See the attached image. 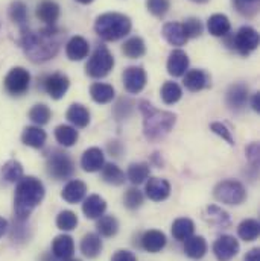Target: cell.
<instances>
[{
    "mask_svg": "<svg viewBox=\"0 0 260 261\" xmlns=\"http://www.w3.org/2000/svg\"><path fill=\"white\" fill-rule=\"evenodd\" d=\"M64 34L57 26H46L40 31L21 29L20 46L25 55L35 64H43L55 58L61 49Z\"/></svg>",
    "mask_w": 260,
    "mask_h": 261,
    "instance_id": "obj_1",
    "label": "cell"
},
{
    "mask_svg": "<svg viewBox=\"0 0 260 261\" xmlns=\"http://www.w3.org/2000/svg\"><path fill=\"white\" fill-rule=\"evenodd\" d=\"M46 195V189L40 179L35 176H23L15 187L14 195V211L15 219L21 222H28L32 211L43 202Z\"/></svg>",
    "mask_w": 260,
    "mask_h": 261,
    "instance_id": "obj_2",
    "label": "cell"
},
{
    "mask_svg": "<svg viewBox=\"0 0 260 261\" xmlns=\"http://www.w3.org/2000/svg\"><path fill=\"white\" fill-rule=\"evenodd\" d=\"M138 110L143 117V134L149 141H158L164 138L175 126L177 116L171 111L157 110L148 100L138 103Z\"/></svg>",
    "mask_w": 260,
    "mask_h": 261,
    "instance_id": "obj_3",
    "label": "cell"
},
{
    "mask_svg": "<svg viewBox=\"0 0 260 261\" xmlns=\"http://www.w3.org/2000/svg\"><path fill=\"white\" fill-rule=\"evenodd\" d=\"M131 18L121 12H105L94 21V32L104 41H117L130 34Z\"/></svg>",
    "mask_w": 260,
    "mask_h": 261,
    "instance_id": "obj_4",
    "label": "cell"
},
{
    "mask_svg": "<svg viewBox=\"0 0 260 261\" xmlns=\"http://www.w3.org/2000/svg\"><path fill=\"white\" fill-rule=\"evenodd\" d=\"M227 37V46L242 57H248L253 54L259 46V32L251 26H242L234 35H225Z\"/></svg>",
    "mask_w": 260,
    "mask_h": 261,
    "instance_id": "obj_5",
    "label": "cell"
},
{
    "mask_svg": "<svg viewBox=\"0 0 260 261\" xmlns=\"http://www.w3.org/2000/svg\"><path fill=\"white\" fill-rule=\"evenodd\" d=\"M113 67H114V57H113V54L105 46H99L91 54L88 63L85 65V73L90 77L101 79V77H105L107 74H110Z\"/></svg>",
    "mask_w": 260,
    "mask_h": 261,
    "instance_id": "obj_6",
    "label": "cell"
},
{
    "mask_svg": "<svg viewBox=\"0 0 260 261\" xmlns=\"http://www.w3.org/2000/svg\"><path fill=\"white\" fill-rule=\"evenodd\" d=\"M213 196L221 203L241 205L247 199V190L242 182L234 181V179H225V181H221L215 187Z\"/></svg>",
    "mask_w": 260,
    "mask_h": 261,
    "instance_id": "obj_7",
    "label": "cell"
},
{
    "mask_svg": "<svg viewBox=\"0 0 260 261\" xmlns=\"http://www.w3.org/2000/svg\"><path fill=\"white\" fill-rule=\"evenodd\" d=\"M46 170L49 176H52L55 181H63V179H68L73 175L75 164L68 156V153L63 150H54L48 158Z\"/></svg>",
    "mask_w": 260,
    "mask_h": 261,
    "instance_id": "obj_8",
    "label": "cell"
},
{
    "mask_svg": "<svg viewBox=\"0 0 260 261\" xmlns=\"http://www.w3.org/2000/svg\"><path fill=\"white\" fill-rule=\"evenodd\" d=\"M5 90L8 91V94L18 97L23 96L31 85V74L25 67H14L8 71L5 81H3Z\"/></svg>",
    "mask_w": 260,
    "mask_h": 261,
    "instance_id": "obj_9",
    "label": "cell"
},
{
    "mask_svg": "<svg viewBox=\"0 0 260 261\" xmlns=\"http://www.w3.org/2000/svg\"><path fill=\"white\" fill-rule=\"evenodd\" d=\"M239 251L241 245L233 236H221L213 245V254L218 261H231Z\"/></svg>",
    "mask_w": 260,
    "mask_h": 261,
    "instance_id": "obj_10",
    "label": "cell"
},
{
    "mask_svg": "<svg viewBox=\"0 0 260 261\" xmlns=\"http://www.w3.org/2000/svg\"><path fill=\"white\" fill-rule=\"evenodd\" d=\"M122 79H124V87H125V90L128 93H131V94H138L146 87L148 74H146V71H145L143 67L132 65V67H128L124 71Z\"/></svg>",
    "mask_w": 260,
    "mask_h": 261,
    "instance_id": "obj_11",
    "label": "cell"
},
{
    "mask_svg": "<svg viewBox=\"0 0 260 261\" xmlns=\"http://www.w3.org/2000/svg\"><path fill=\"white\" fill-rule=\"evenodd\" d=\"M43 87H44L46 93L54 100H60L65 96V93H67V90L70 87V81L63 73H52V74L44 77Z\"/></svg>",
    "mask_w": 260,
    "mask_h": 261,
    "instance_id": "obj_12",
    "label": "cell"
},
{
    "mask_svg": "<svg viewBox=\"0 0 260 261\" xmlns=\"http://www.w3.org/2000/svg\"><path fill=\"white\" fill-rule=\"evenodd\" d=\"M250 99V91L245 84H233L225 96L227 105L231 111H242Z\"/></svg>",
    "mask_w": 260,
    "mask_h": 261,
    "instance_id": "obj_13",
    "label": "cell"
},
{
    "mask_svg": "<svg viewBox=\"0 0 260 261\" xmlns=\"http://www.w3.org/2000/svg\"><path fill=\"white\" fill-rule=\"evenodd\" d=\"M189 57L184 50L181 49H175L169 54V58H168V63H166V68H168V73L174 77H181L186 74L187 68H189Z\"/></svg>",
    "mask_w": 260,
    "mask_h": 261,
    "instance_id": "obj_14",
    "label": "cell"
},
{
    "mask_svg": "<svg viewBox=\"0 0 260 261\" xmlns=\"http://www.w3.org/2000/svg\"><path fill=\"white\" fill-rule=\"evenodd\" d=\"M105 164V155L99 147H90L87 149L81 156V167L84 172L94 173L99 172Z\"/></svg>",
    "mask_w": 260,
    "mask_h": 261,
    "instance_id": "obj_15",
    "label": "cell"
},
{
    "mask_svg": "<svg viewBox=\"0 0 260 261\" xmlns=\"http://www.w3.org/2000/svg\"><path fill=\"white\" fill-rule=\"evenodd\" d=\"M183 84H184V87L189 91L196 93V91L208 88L211 82H210V76H208L207 71H204L201 68H194V70H187L186 71Z\"/></svg>",
    "mask_w": 260,
    "mask_h": 261,
    "instance_id": "obj_16",
    "label": "cell"
},
{
    "mask_svg": "<svg viewBox=\"0 0 260 261\" xmlns=\"http://www.w3.org/2000/svg\"><path fill=\"white\" fill-rule=\"evenodd\" d=\"M146 196L154 202H163L171 196V184L163 178H149L145 187Z\"/></svg>",
    "mask_w": 260,
    "mask_h": 261,
    "instance_id": "obj_17",
    "label": "cell"
},
{
    "mask_svg": "<svg viewBox=\"0 0 260 261\" xmlns=\"http://www.w3.org/2000/svg\"><path fill=\"white\" fill-rule=\"evenodd\" d=\"M88 52H90L88 41L81 35L72 37L65 44V55L70 61H82L84 58L88 57Z\"/></svg>",
    "mask_w": 260,
    "mask_h": 261,
    "instance_id": "obj_18",
    "label": "cell"
},
{
    "mask_svg": "<svg viewBox=\"0 0 260 261\" xmlns=\"http://www.w3.org/2000/svg\"><path fill=\"white\" fill-rule=\"evenodd\" d=\"M161 35H163V38L171 46H177V47L184 46L189 41V38L184 34L183 24L178 23V21H169V23H166L163 26V29H161Z\"/></svg>",
    "mask_w": 260,
    "mask_h": 261,
    "instance_id": "obj_19",
    "label": "cell"
},
{
    "mask_svg": "<svg viewBox=\"0 0 260 261\" xmlns=\"http://www.w3.org/2000/svg\"><path fill=\"white\" fill-rule=\"evenodd\" d=\"M141 248L149 252V254H157L160 252L161 249H164L168 240H166V236L164 232L158 231V229H149L146 231L143 236H141Z\"/></svg>",
    "mask_w": 260,
    "mask_h": 261,
    "instance_id": "obj_20",
    "label": "cell"
},
{
    "mask_svg": "<svg viewBox=\"0 0 260 261\" xmlns=\"http://www.w3.org/2000/svg\"><path fill=\"white\" fill-rule=\"evenodd\" d=\"M60 5L54 0H43L37 6V17L48 26H55L60 18Z\"/></svg>",
    "mask_w": 260,
    "mask_h": 261,
    "instance_id": "obj_21",
    "label": "cell"
},
{
    "mask_svg": "<svg viewBox=\"0 0 260 261\" xmlns=\"http://www.w3.org/2000/svg\"><path fill=\"white\" fill-rule=\"evenodd\" d=\"M105 210H107V202L99 195H90L84 199L82 213L85 214L87 219H91V220L99 219L101 216H104Z\"/></svg>",
    "mask_w": 260,
    "mask_h": 261,
    "instance_id": "obj_22",
    "label": "cell"
},
{
    "mask_svg": "<svg viewBox=\"0 0 260 261\" xmlns=\"http://www.w3.org/2000/svg\"><path fill=\"white\" fill-rule=\"evenodd\" d=\"M87 195V184L81 179H72L65 184L61 197L67 203H78Z\"/></svg>",
    "mask_w": 260,
    "mask_h": 261,
    "instance_id": "obj_23",
    "label": "cell"
},
{
    "mask_svg": "<svg viewBox=\"0 0 260 261\" xmlns=\"http://www.w3.org/2000/svg\"><path fill=\"white\" fill-rule=\"evenodd\" d=\"M102 240H101V236L99 234H94V232H88L82 237L81 240V252L84 257L87 258H96L101 255L102 252Z\"/></svg>",
    "mask_w": 260,
    "mask_h": 261,
    "instance_id": "obj_24",
    "label": "cell"
},
{
    "mask_svg": "<svg viewBox=\"0 0 260 261\" xmlns=\"http://www.w3.org/2000/svg\"><path fill=\"white\" fill-rule=\"evenodd\" d=\"M67 120L75 126V128H87L88 123H90V111L81 105V103H73L70 105V108L67 110V114H65Z\"/></svg>",
    "mask_w": 260,
    "mask_h": 261,
    "instance_id": "obj_25",
    "label": "cell"
},
{
    "mask_svg": "<svg viewBox=\"0 0 260 261\" xmlns=\"http://www.w3.org/2000/svg\"><path fill=\"white\" fill-rule=\"evenodd\" d=\"M75 252V242L70 236L67 234H61L58 237L54 239L52 242V254L60 258V260H64V258H70Z\"/></svg>",
    "mask_w": 260,
    "mask_h": 261,
    "instance_id": "obj_26",
    "label": "cell"
},
{
    "mask_svg": "<svg viewBox=\"0 0 260 261\" xmlns=\"http://www.w3.org/2000/svg\"><path fill=\"white\" fill-rule=\"evenodd\" d=\"M207 242L201 236H191L184 240V254L192 260H201L207 254Z\"/></svg>",
    "mask_w": 260,
    "mask_h": 261,
    "instance_id": "obj_27",
    "label": "cell"
},
{
    "mask_svg": "<svg viewBox=\"0 0 260 261\" xmlns=\"http://www.w3.org/2000/svg\"><path fill=\"white\" fill-rule=\"evenodd\" d=\"M207 29L213 37H225L230 34L231 23L224 14H213L207 21Z\"/></svg>",
    "mask_w": 260,
    "mask_h": 261,
    "instance_id": "obj_28",
    "label": "cell"
},
{
    "mask_svg": "<svg viewBox=\"0 0 260 261\" xmlns=\"http://www.w3.org/2000/svg\"><path fill=\"white\" fill-rule=\"evenodd\" d=\"M90 96L91 99L99 103V105H105V103H110L114 96H116V91L113 88V85L110 84H104V82H96L90 87Z\"/></svg>",
    "mask_w": 260,
    "mask_h": 261,
    "instance_id": "obj_29",
    "label": "cell"
},
{
    "mask_svg": "<svg viewBox=\"0 0 260 261\" xmlns=\"http://www.w3.org/2000/svg\"><path fill=\"white\" fill-rule=\"evenodd\" d=\"M46 140H48V135L40 126H28L21 134L23 144L34 147V149H41L44 146Z\"/></svg>",
    "mask_w": 260,
    "mask_h": 261,
    "instance_id": "obj_30",
    "label": "cell"
},
{
    "mask_svg": "<svg viewBox=\"0 0 260 261\" xmlns=\"http://www.w3.org/2000/svg\"><path fill=\"white\" fill-rule=\"evenodd\" d=\"M195 232V223L189 217H180L172 223V236L178 242L187 240Z\"/></svg>",
    "mask_w": 260,
    "mask_h": 261,
    "instance_id": "obj_31",
    "label": "cell"
},
{
    "mask_svg": "<svg viewBox=\"0 0 260 261\" xmlns=\"http://www.w3.org/2000/svg\"><path fill=\"white\" fill-rule=\"evenodd\" d=\"M9 18L12 23L20 26V31L28 28V6L21 0H15L9 5Z\"/></svg>",
    "mask_w": 260,
    "mask_h": 261,
    "instance_id": "obj_32",
    "label": "cell"
},
{
    "mask_svg": "<svg viewBox=\"0 0 260 261\" xmlns=\"http://www.w3.org/2000/svg\"><path fill=\"white\" fill-rule=\"evenodd\" d=\"M101 176L104 179V182L110 184V186H122L125 182V173L122 172V169L113 163L104 164V167L101 169Z\"/></svg>",
    "mask_w": 260,
    "mask_h": 261,
    "instance_id": "obj_33",
    "label": "cell"
},
{
    "mask_svg": "<svg viewBox=\"0 0 260 261\" xmlns=\"http://www.w3.org/2000/svg\"><path fill=\"white\" fill-rule=\"evenodd\" d=\"M204 219L216 226H230V216L227 211L219 208L218 205H208L204 211Z\"/></svg>",
    "mask_w": 260,
    "mask_h": 261,
    "instance_id": "obj_34",
    "label": "cell"
},
{
    "mask_svg": "<svg viewBox=\"0 0 260 261\" xmlns=\"http://www.w3.org/2000/svg\"><path fill=\"white\" fill-rule=\"evenodd\" d=\"M260 223L256 219H245L238 226V234L244 242H254L259 237Z\"/></svg>",
    "mask_w": 260,
    "mask_h": 261,
    "instance_id": "obj_35",
    "label": "cell"
},
{
    "mask_svg": "<svg viewBox=\"0 0 260 261\" xmlns=\"http://www.w3.org/2000/svg\"><path fill=\"white\" fill-rule=\"evenodd\" d=\"M122 52L125 54V57H128L131 60H137V58H141L146 54V44H145L143 38L131 37L124 43Z\"/></svg>",
    "mask_w": 260,
    "mask_h": 261,
    "instance_id": "obj_36",
    "label": "cell"
},
{
    "mask_svg": "<svg viewBox=\"0 0 260 261\" xmlns=\"http://www.w3.org/2000/svg\"><path fill=\"white\" fill-rule=\"evenodd\" d=\"M149 173H151L149 164H146V163H132L128 167L127 178L134 186H138V184H143L149 178Z\"/></svg>",
    "mask_w": 260,
    "mask_h": 261,
    "instance_id": "obj_37",
    "label": "cell"
},
{
    "mask_svg": "<svg viewBox=\"0 0 260 261\" xmlns=\"http://www.w3.org/2000/svg\"><path fill=\"white\" fill-rule=\"evenodd\" d=\"M96 228L102 237H114L119 231V220L114 216H101L98 219Z\"/></svg>",
    "mask_w": 260,
    "mask_h": 261,
    "instance_id": "obj_38",
    "label": "cell"
},
{
    "mask_svg": "<svg viewBox=\"0 0 260 261\" xmlns=\"http://www.w3.org/2000/svg\"><path fill=\"white\" fill-rule=\"evenodd\" d=\"M160 94H161V100L166 105H174L183 97V90L177 82H164L160 90Z\"/></svg>",
    "mask_w": 260,
    "mask_h": 261,
    "instance_id": "obj_39",
    "label": "cell"
},
{
    "mask_svg": "<svg viewBox=\"0 0 260 261\" xmlns=\"http://www.w3.org/2000/svg\"><path fill=\"white\" fill-rule=\"evenodd\" d=\"M78 130L73 126H68V125H60L57 126L55 129V138L57 141L64 146V147H72L76 141H78Z\"/></svg>",
    "mask_w": 260,
    "mask_h": 261,
    "instance_id": "obj_40",
    "label": "cell"
},
{
    "mask_svg": "<svg viewBox=\"0 0 260 261\" xmlns=\"http://www.w3.org/2000/svg\"><path fill=\"white\" fill-rule=\"evenodd\" d=\"M2 175L8 182H18L23 178V166L17 160H9L2 167Z\"/></svg>",
    "mask_w": 260,
    "mask_h": 261,
    "instance_id": "obj_41",
    "label": "cell"
},
{
    "mask_svg": "<svg viewBox=\"0 0 260 261\" xmlns=\"http://www.w3.org/2000/svg\"><path fill=\"white\" fill-rule=\"evenodd\" d=\"M52 117V111L48 105L44 103H38V105H34L29 111V119L31 122H34L37 126H43L46 123H49Z\"/></svg>",
    "mask_w": 260,
    "mask_h": 261,
    "instance_id": "obj_42",
    "label": "cell"
},
{
    "mask_svg": "<svg viewBox=\"0 0 260 261\" xmlns=\"http://www.w3.org/2000/svg\"><path fill=\"white\" fill-rule=\"evenodd\" d=\"M134 107H135V103H134V100H131L130 97H121L113 108V114H114L116 120L122 122V120L128 119L134 111Z\"/></svg>",
    "mask_w": 260,
    "mask_h": 261,
    "instance_id": "obj_43",
    "label": "cell"
},
{
    "mask_svg": "<svg viewBox=\"0 0 260 261\" xmlns=\"http://www.w3.org/2000/svg\"><path fill=\"white\" fill-rule=\"evenodd\" d=\"M231 3L234 9L247 18H251L259 12V0H231Z\"/></svg>",
    "mask_w": 260,
    "mask_h": 261,
    "instance_id": "obj_44",
    "label": "cell"
},
{
    "mask_svg": "<svg viewBox=\"0 0 260 261\" xmlns=\"http://www.w3.org/2000/svg\"><path fill=\"white\" fill-rule=\"evenodd\" d=\"M76 225H78V216L70 210H64L57 216V226L61 231H73Z\"/></svg>",
    "mask_w": 260,
    "mask_h": 261,
    "instance_id": "obj_45",
    "label": "cell"
},
{
    "mask_svg": "<svg viewBox=\"0 0 260 261\" xmlns=\"http://www.w3.org/2000/svg\"><path fill=\"white\" fill-rule=\"evenodd\" d=\"M29 237H31V232H29V228L26 226V222L15 219L14 226L11 228V240L15 243H23L29 240Z\"/></svg>",
    "mask_w": 260,
    "mask_h": 261,
    "instance_id": "obj_46",
    "label": "cell"
},
{
    "mask_svg": "<svg viewBox=\"0 0 260 261\" xmlns=\"http://www.w3.org/2000/svg\"><path fill=\"white\" fill-rule=\"evenodd\" d=\"M146 8L154 17L161 18L168 14L171 8V2L169 0H146Z\"/></svg>",
    "mask_w": 260,
    "mask_h": 261,
    "instance_id": "obj_47",
    "label": "cell"
},
{
    "mask_svg": "<svg viewBox=\"0 0 260 261\" xmlns=\"http://www.w3.org/2000/svg\"><path fill=\"white\" fill-rule=\"evenodd\" d=\"M143 203V193L138 189H128L124 195V205L128 210H137Z\"/></svg>",
    "mask_w": 260,
    "mask_h": 261,
    "instance_id": "obj_48",
    "label": "cell"
},
{
    "mask_svg": "<svg viewBox=\"0 0 260 261\" xmlns=\"http://www.w3.org/2000/svg\"><path fill=\"white\" fill-rule=\"evenodd\" d=\"M181 24H183L184 34H186L187 38H198L204 31L201 20L196 18V17H191V18L184 20V23H181Z\"/></svg>",
    "mask_w": 260,
    "mask_h": 261,
    "instance_id": "obj_49",
    "label": "cell"
},
{
    "mask_svg": "<svg viewBox=\"0 0 260 261\" xmlns=\"http://www.w3.org/2000/svg\"><path fill=\"white\" fill-rule=\"evenodd\" d=\"M210 129L213 134H216L218 137H221L224 141H227L230 146H234L236 143H234V138H233V135H231V130L228 129L224 123H221V122H213L211 125H210Z\"/></svg>",
    "mask_w": 260,
    "mask_h": 261,
    "instance_id": "obj_50",
    "label": "cell"
},
{
    "mask_svg": "<svg viewBox=\"0 0 260 261\" xmlns=\"http://www.w3.org/2000/svg\"><path fill=\"white\" fill-rule=\"evenodd\" d=\"M247 156H248L250 163L253 164V167L257 169V166H259V144L257 143H251L247 147Z\"/></svg>",
    "mask_w": 260,
    "mask_h": 261,
    "instance_id": "obj_51",
    "label": "cell"
},
{
    "mask_svg": "<svg viewBox=\"0 0 260 261\" xmlns=\"http://www.w3.org/2000/svg\"><path fill=\"white\" fill-rule=\"evenodd\" d=\"M111 261H137V257L127 249H121L117 252H114V255L111 257Z\"/></svg>",
    "mask_w": 260,
    "mask_h": 261,
    "instance_id": "obj_52",
    "label": "cell"
},
{
    "mask_svg": "<svg viewBox=\"0 0 260 261\" xmlns=\"http://www.w3.org/2000/svg\"><path fill=\"white\" fill-rule=\"evenodd\" d=\"M107 150H108V153L111 155V156H121L122 155V150H124V144L121 143V141H117V140H113V141H110L108 143V146H107Z\"/></svg>",
    "mask_w": 260,
    "mask_h": 261,
    "instance_id": "obj_53",
    "label": "cell"
},
{
    "mask_svg": "<svg viewBox=\"0 0 260 261\" xmlns=\"http://www.w3.org/2000/svg\"><path fill=\"white\" fill-rule=\"evenodd\" d=\"M245 261H260V251L259 248L251 249L247 255H245Z\"/></svg>",
    "mask_w": 260,
    "mask_h": 261,
    "instance_id": "obj_54",
    "label": "cell"
},
{
    "mask_svg": "<svg viewBox=\"0 0 260 261\" xmlns=\"http://www.w3.org/2000/svg\"><path fill=\"white\" fill-rule=\"evenodd\" d=\"M251 108H253L256 113H259L260 111V94L259 93L253 94V97H251Z\"/></svg>",
    "mask_w": 260,
    "mask_h": 261,
    "instance_id": "obj_55",
    "label": "cell"
},
{
    "mask_svg": "<svg viewBox=\"0 0 260 261\" xmlns=\"http://www.w3.org/2000/svg\"><path fill=\"white\" fill-rule=\"evenodd\" d=\"M8 220L6 219H3V217H0V237H3L5 236V232L8 231Z\"/></svg>",
    "mask_w": 260,
    "mask_h": 261,
    "instance_id": "obj_56",
    "label": "cell"
},
{
    "mask_svg": "<svg viewBox=\"0 0 260 261\" xmlns=\"http://www.w3.org/2000/svg\"><path fill=\"white\" fill-rule=\"evenodd\" d=\"M40 261H57V257L52 252H46L40 257Z\"/></svg>",
    "mask_w": 260,
    "mask_h": 261,
    "instance_id": "obj_57",
    "label": "cell"
},
{
    "mask_svg": "<svg viewBox=\"0 0 260 261\" xmlns=\"http://www.w3.org/2000/svg\"><path fill=\"white\" fill-rule=\"evenodd\" d=\"M78 3H81V5H90V3H93L94 0H76Z\"/></svg>",
    "mask_w": 260,
    "mask_h": 261,
    "instance_id": "obj_58",
    "label": "cell"
},
{
    "mask_svg": "<svg viewBox=\"0 0 260 261\" xmlns=\"http://www.w3.org/2000/svg\"><path fill=\"white\" fill-rule=\"evenodd\" d=\"M191 2H195V3H207L208 0H191Z\"/></svg>",
    "mask_w": 260,
    "mask_h": 261,
    "instance_id": "obj_59",
    "label": "cell"
},
{
    "mask_svg": "<svg viewBox=\"0 0 260 261\" xmlns=\"http://www.w3.org/2000/svg\"><path fill=\"white\" fill-rule=\"evenodd\" d=\"M61 261H81V260H79V258H72V257H70V258H64V260H61Z\"/></svg>",
    "mask_w": 260,
    "mask_h": 261,
    "instance_id": "obj_60",
    "label": "cell"
}]
</instances>
